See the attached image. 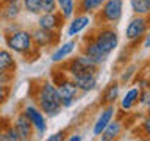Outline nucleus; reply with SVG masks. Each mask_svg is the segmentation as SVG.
<instances>
[{
    "label": "nucleus",
    "instance_id": "nucleus-1",
    "mask_svg": "<svg viewBox=\"0 0 150 141\" xmlns=\"http://www.w3.org/2000/svg\"><path fill=\"white\" fill-rule=\"evenodd\" d=\"M36 105L41 108V111L45 116L53 118L56 115H59L61 110H63V102H61L58 86H55L49 80L42 82L36 94Z\"/></svg>",
    "mask_w": 150,
    "mask_h": 141
},
{
    "label": "nucleus",
    "instance_id": "nucleus-2",
    "mask_svg": "<svg viewBox=\"0 0 150 141\" xmlns=\"http://www.w3.org/2000/svg\"><path fill=\"white\" fill-rule=\"evenodd\" d=\"M5 41H6V47L11 52L21 55H28L35 52V42H33L31 31L25 30V28H19V30L5 35Z\"/></svg>",
    "mask_w": 150,
    "mask_h": 141
},
{
    "label": "nucleus",
    "instance_id": "nucleus-3",
    "mask_svg": "<svg viewBox=\"0 0 150 141\" xmlns=\"http://www.w3.org/2000/svg\"><path fill=\"white\" fill-rule=\"evenodd\" d=\"M92 39L96 41L98 49H100L106 56H110L112 52L117 49V46H119V36H117V31L114 30V28H111L110 25H105V27L98 28L97 33L92 36Z\"/></svg>",
    "mask_w": 150,
    "mask_h": 141
},
{
    "label": "nucleus",
    "instance_id": "nucleus-4",
    "mask_svg": "<svg viewBox=\"0 0 150 141\" xmlns=\"http://www.w3.org/2000/svg\"><path fill=\"white\" fill-rule=\"evenodd\" d=\"M122 14H124V0H106L98 9V16L105 25L117 24Z\"/></svg>",
    "mask_w": 150,
    "mask_h": 141
},
{
    "label": "nucleus",
    "instance_id": "nucleus-5",
    "mask_svg": "<svg viewBox=\"0 0 150 141\" xmlns=\"http://www.w3.org/2000/svg\"><path fill=\"white\" fill-rule=\"evenodd\" d=\"M149 31V17L147 16H136L133 19H130V22L127 24L125 28V38L130 42L138 41L142 36H145V33Z\"/></svg>",
    "mask_w": 150,
    "mask_h": 141
},
{
    "label": "nucleus",
    "instance_id": "nucleus-6",
    "mask_svg": "<svg viewBox=\"0 0 150 141\" xmlns=\"http://www.w3.org/2000/svg\"><path fill=\"white\" fill-rule=\"evenodd\" d=\"M98 66L96 61L92 58H89L88 55L84 53H80L78 56H75L74 60L69 61L67 64V72L69 75L72 77V75H78V74H83V72H88V70H97Z\"/></svg>",
    "mask_w": 150,
    "mask_h": 141
},
{
    "label": "nucleus",
    "instance_id": "nucleus-7",
    "mask_svg": "<svg viewBox=\"0 0 150 141\" xmlns=\"http://www.w3.org/2000/svg\"><path fill=\"white\" fill-rule=\"evenodd\" d=\"M58 91H59V96H61V102H63V108L72 107L75 103V100H77L78 94H80V89H78L77 85L74 83L72 78L59 82L58 83Z\"/></svg>",
    "mask_w": 150,
    "mask_h": 141
},
{
    "label": "nucleus",
    "instance_id": "nucleus-8",
    "mask_svg": "<svg viewBox=\"0 0 150 141\" xmlns=\"http://www.w3.org/2000/svg\"><path fill=\"white\" fill-rule=\"evenodd\" d=\"M22 111L25 113V115L28 116V119L31 121L36 133L38 135H44L45 130H47V122H45V115L41 111V108L38 105H27Z\"/></svg>",
    "mask_w": 150,
    "mask_h": 141
},
{
    "label": "nucleus",
    "instance_id": "nucleus-9",
    "mask_svg": "<svg viewBox=\"0 0 150 141\" xmlns=\"http://www.w3.org/2000/svg\"><path fill=\"white\" fill-rule=\"evenodd\" d=\"M91 22H92V14L78 13L77 16H74L72 19H70L66 35H67L69 38H74V36L80 35V33L84 31L89 25H91Z\"/></svg>",
    "mask_w": 150,
    "mask_h": 141
},
{
    "label": "nucleus",
    "instance_id": "nucleus-10",
    "mask_svg": "<svg viewBox=\"0 0 150 141\" xmlns=\"http://www.w3.org/2000/svg\"><path fill=\"white\" fill-rule=\"evenodd\" d=\"M114 116H116V107H114V103L106 105V107L100 111V115L97 116L96 122H94L92 135H94V136H100V135L103 133V130L106 129V125L110 124L112 119H114Z\"/></svg>",
    "mask_w": 150,
    "mask_h": 141
},
{
    "label": "nucleus",
    "instance_id": "nucleus-11",
    "mask_svg": "<svg viewBox=\"0 0 150 141\" xmlns=\"http://www.w3.org/2000/svg\"><path fill=\"white\" fill-rule=\"evenodd\" d=\"M70 78L78 86L80 93H91L97 88V70H88L78 75H72Z\"/></svg>",
    "mask_w": 150,
    "mask_h": 141
},
{
    "label": "nucleus",
    "instance_id": "nucleus-12",
    "mask_svg": "<svg viewBox=\"0 0 150 141\" xmlns=\"http://www.w3.org/2000/svg\"><path fill=\"white\" fill-rule=\"evenodd\" d=\"M61 21H63V16L56 11L41 13L38 16V27L44 28V30H49V31H56L61 27Z\"/></svg>",
    "mask_w": 150,
    "mask_h": 141
},
{
    "label": "nucleus",
    "instance_id": "nucleus-13",
    "mask_svg": "<svg viewBox=\"0 0 150 141\" xmlns=\"http://www.w3.org/2000/svg\"><path fill=\"white\" fill-rule=\"evenodd\" d=\"M14 129L21 135V140H30L35 135V127H33L31 121L28 119V116L23 111L19 113L14 119Z\"/></svg>",
    "mask_w": 150,
    "mask_h": 141
},
{
    "label": "nucleus",
    "instance_id": "nucleus-14",
    "mask_svg": "<svg viewBox=\"0 0 150 141\" xmlns=\"http://www.w3.org/2000/svg\"><path fill=\"white\" fill-rule=\"evenodd\" d=\"M31 36H33V42H35L36 47H49L52 44H55V41L58 39L56 31H49L39 27L31 31Z\"/></svg>",
    "mask_w": 150,
    "mask_h": 141
},
{
    "label": "nucleus",
    "instance_id": "nucleus-15",
    "mask_svg": "<svg viewBox=\"0 0 150 141\" xmlns=\"http://www.w3.org/2000/svg\"><path fill=\"white\" fill-rule=\"evenodd\" d=\"M75 47H77V42H75V41H66V42H63V44L56 47L55 52L52 53V56H50L52 63H61V61H64L67 56H70L75 52Z\"/></svg>",
    "mask_w": 150,
    "mask_h": 141
},
{
    "label": "nucleus",
    "instance_id": "nucleus-16",
    "mask_svg": "<svg viewBox=\"0 0 150 141\" xmlns=\"http://www.w3.org/2000/svg\"><path fill=\"white\" fill-rule=\"evenodd\" d=\"M81 53L84 55H88L89 58H92L94 61H96L97 64H102V63H105V60L108 58V56L103 53V52L98 49V46L96 44V41L92 39V38H89V39L84 42V46H83V50H81Z\"/></svg>",
    "mask_w": 150,
    "mask_h": 141
},
{
    "label": "nucleus",
    "instance_id": "nucleus-17",
    "mask_svg": "<svg viewBox=\"0 0 150 141\" xmlns=\"http://www.w3.org/2000/svg\"><path fill=\"white\" fill-rule=\"evenodd\" d=\"M21 13H22L21 2H9V3H5L2 6V9H0V17L6 22H14L21 16Z\"/></svg>",
    "mask_w": 150,
    "mask_h": 141
},
{
    "label": "nucleus",
    "instance_id": "nucleus-18",
    "mask_svg": "<svg viewBox=\"0 0 150 141\" xmlns=\"http://www.w3.org/2000/svg\"><path fill=\"white\" fill-rule=\"evenodd\" d=\"M139 97H141V88L139 86H133L125 93V96L120 99V108L124 111H130L136 103H139Z\"/></svg>",
    "mask_w": 150,
    "mask_h": 141
},
{
    "label": "nucleus",
    "instance_id": "nucleus-19",
    "mask_svg": "<svg viewBox=\"0 0 150 141\" xmlns=\"http://www.w3.org/2000/svg\"><path fill=\"white\" fill-rule=\"evenodd\" d=\"M106 0H77V11L84 14H96Z\"/></svg>",
    "mask_w": 150,
    "mask_h": 141
},
{
    "label": "nucleus",
    "instance_id": "nucleus-20",
    "mask_svg": "<svg viewBox=\"0 0 150 141\" xmlns=\"http://www.w3.org/2000/svg\"><path fill=\"white\" fill-rule=\"evenodd\" d=\"M119 96H120V85H119V82H112V83L108 85L105 88V91H103L102 103L111 105V103H114L117 99H119Z\"/></svg>",
    "mask_w": 150,
    "mask_h": 141
},
{
    "label": "nucleus",
    "instance_id": "nucleus-21",
    "mask_svg": "<svg viewBox=\"0 0 150 141\" xmlns=\"http://www.w3.org/2000/svg\"><path fill=\"white\" fill-rule=\"evenodd\" d=\"M122 129H124V125H122V122L119 119H112L110 124L106 125V129L103 130V133L100 135V140L103 141H111V140H116L117 136L120 135Z\"/></svg>",
    "mask_w": 150,
    "mask_h": 141
},
{
    "label": "nucleus",
    "instance_id": "nucleus-22",
    "mask_svg": "<svg viewBox=\"0 0 150 141\" xmlns=\"http://www.w3.org/2000/svg\"><path fill=\"white\" fill-rule=\"evenodd\" d=\"M56 6L63 19H72L77 11V0H56Z\"/></svg>",
    "mask_w": 150,
    "mask_h": 141
},
{
    "label": "nucleus",
    "instance_id": "nucleus-23",
    "mask_svg": "<svg viewBox=\"0 0 150 141\" xmlns=\"http://www.w3.org/2000/svg\"><path fill=\"white\" fill-rule=\"evenodd\" d=\"M0 70H3V72L16 70V58L6 49H0Z\"/></svg>",
    "mask_w": 150,
    "mask_h": 141
},
{
    "label": "nucleus",
    "instance_id": "nucleus-24",
    "mask_svg": "<svg viewBox=\"0 0 150 141\" xmlns=\"http://www.w3.org/2000/svg\"><path fill=\"white\" fill-rule=\"evenodd\" d=\"M130 8L136 16H150V0H130Z\"/></svg>",
    "mask_w": 150,
    "mask_h": 141
},
{
    "label": "nucleus",
    "instance_id": "nucleus-25",
    "mask_svg": "<svg viewBox=\"0 0 150 141\" xmlns=\"http://www.w3.org/2000/svg\"><path fill=\"white\" fill-rule=\"evenodd\" d=\"M22 8L27 13L39 16L42 13V0H22Z\"/></svg>",
    "mask_w": 150,
    "mask_h": 141
},
{
    "label": "nucleus",
    "instance_id": "nucleus-26",
    "mask_svg": "<svg viewBox=\"0 0 150 141\" xmlns=\"http://www.w3.org/2000/svg\"><path fill=\"white\" fill-rule=\"evenodd\" d=\"M0 140H5V141H19L21 140V135L17 133V130L13 127H9L3 132V133H0Z\"/></svg>",
    "mask_w": 150,
    "mask_h": 141
},
{
    "label": "nucleus",
    "instance_id": "nucleus-27",
    "mask_svg": "<svg viewBox=\"0 0 150 141\" xmlns=\"http://www.w3.org/2000/svg\"><path fill=\"white\" fill-rule=\"evenodd\" d=\"M56 0H42V13H52L56 11Z\"/></svg>",
    "mask_w": 150,
    "mask_h": 141
},
{
    "label": "nucleus",
    "instance_id": "nucleus-28",
    "mask_svg": "<svg viewBox=\"0 0 150 141\" xmlns=\"http://www.w3.org/2000/svg\"><path fill=\"white\" fill-rule=\"evenodd\" d=\"M9 91H11V86H9V85H0V107L6 102V99L9 96Z\"/></svg>",
    "mask_w": 150,
    "mask_h": 141
},
{
    "label": "nucleus",
    "instance_id": "nucleus-29",
    "mask_svg": "<svg viewBox=\"0 0 150 141\" xmlns=\"http://www.w3.org/2000/svg\"><path fill=\"white\" fill-rule=\"evenodd\" d=\"M11 82H13V72L0 70V85H9Z\"/></svg>",
    "mask_w": 150,
    "mask_h": 141
},
{
    "label": "nucleus",
    "instance_id": "nucleus-30",
    "mask_svg": "<svg viewBox=\"0 0 150 141\" xmlns=\"http://www.w3.org/2000/svg\"><path fill=\"white\" fill-rule=\"evenodd\" d=\"M141 127H142V132H144V133L150 138V115H149V113H147V116L144 118L142 125H141Z\"/></svg>",
    "mask_w": 150,
    "mask_h": 141
},
{
    "label": "nucleus",
    "instance_id": "nucleus-31",
    "mask_svg": "<svg viewBox=\"0 0 150 141\" xmlns=\"http://www.w3.org/2000/svg\"><path fill=\"white\" fill-rule=\"evenodd\" d=\"M64 135H66V132H64V130H61V132H56V133L50 135L47 140H49V141H63V140L66 138Z\"/></svg>",
    "mask_w": 150,
    "mask_h": 141
},
{
    "label": "nucleus",
    "instance_id": "nucleus-32",
    "mask_svg": "<svg viewBox=\"0 0 150 141\" xmlns=\"http://www.w3.org/2000/svg\"><path fill=\"white\" fill-rule=\"evenodd\" d=\"M150 100V91L147 89V91H141V97H139V103L141 105H147V102Z\"/></svg>",
    "mask_w": 150,
    "mask_h": 141
},
{
    "label": "nucleus",
    "instance_id": "nucleus-33",
    "mask_svg": "<svg viewBox=\"0 0 150 141\" xmlns=\"http://www.w3.org/2000/svg\"><path fill=\"white\" fill-rule=\"evenodd\" d=\"M134 70H136V68H134V66H131V68H128V69H127V75L124 74V75H122V82H128V78L131 77V75H133L134 74Z\"/></svg>",
    "mask_w": 150,
    "mask_h": 141
},
{
    "label": "nucleus",
    "instance_id": "nucleus-34",
    "mask_svg": "<svg viewBox=\"0 0 150 141\" xmlns=\"http://www.w3.org/2000/svg\"><path fill=\"white\" fill-rule=\"evenodd\" d=\"M142 47H144V49H150V30L145 33V39H144Z\"/></svg>",
    "mask_w": 150,
    "mask_h": 141
},
{
    "label": "nucleus",
    "instance_id": "nucleus-35",
    "mask_svg": "<svg viewBox=\"0 0 150 141\" xmlns=\"http://www.w3.org/2000/svg\"><path fill=\"white\" fill-rule=\"evenodd\" d=\"M67 140H69V141H81V140H83V136H81V135H78V133H74V135H70Z\"/></svg>",
    "mask_w": 150,
    "mask_h": 141
},
{
    "label": "nucleus",
    "instance_id": "nucleus-36",
    "mask_svg": "<svg viewBox=\"0 0 150 141\" xmlns=\"http://www.w3.org/2000/svg\"><path fill=\"white\" fill-rule=\"evenodd\" d=\"M3 3H9V2H22V0H2Z\"/></svg>",
    "mask_w": 150,
    "mask_h": 141
},
{
    "label": "nucleus",
    "instance_id": "nucleus-37",
    "mask_svg": "<svg viewBox=\"0 0 150 141\" xmlns=\"http://www.w3.org/2000/svg\"><path fill=\"white\" fill-rule=\"evenodd\" d=\"M145 108H147V113H149V115H150V100L147 102V105H145Z\"/></svg>",
    "mask_w": 150,
    "mask_h": 141
},
{
    "label": "nucleus",
    "instance_id": "nucleus-38",
    "mask_svg": "<svg viewBox=\"0 0 150 141\" xmlns=\"http://www.w3.org/2000/svg\"><path fill=\"white\" fill-rule=\"evenodd\" d=\"M3 36V33H2V30H0V38H2Z\"/></svg>",
    "mask_w": 150,
    "mask_h": 141
},
{
    "label": "nucleus",
    "instance_id": "nucleus-39",
    "mask_svg": "<svg viewBox=\"0 0 150 141\" xmlns=\"http://www.w3.org/2000/svg\"><path fill=\"white\" fill-rule=\"evenodd\" d=\"M147 89H149V91H150V85H149V88H147Z\"/></svg>",
    "mask_w": 150,
    "mask_h": 141
}]
</instances>
